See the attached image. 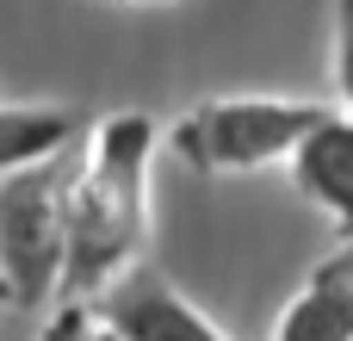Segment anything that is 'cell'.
Returning <instances> with one entry per match:
<instances>
[{"label": "cell", "mask_w": 353, "mask_h": 341, "mask_svg": "<svg viewBox=\"0 0 353 341\" xmlns=\"http://www.w3.org/2000/svg\"><path fill=\"white\" fill-rule=\"evenodd\" d=\"M155 118L112 112L87 130V149H68L62 186V304L99 298L124 267H137L149 242V162H155Z\"/></svg>", "instance_id": "cell-1"}, {"label": "cell", "mask_w": 353, "mask_h": 341, "mask_svg": "<svg viewBox=\"0 0 353 341\" xmlns=\"http://www.w3.org/2000/svg\"><path fill=\"white\" fill-rule=\"evenodd\" d=\"M323 106L285 99V93H230V99H199L168 124V149L192 174H261L285 168L292 143L316 124Z\"/></svg>", "instance_id": "cell-2"}, {"label": "cell", "mask_w": 353, "mask_h": 341, "mask_svg": "<svg viewBox=\"0 0 353 341\" xmlns=\"http://www.w3.org/2000/svg\"><path fill=\"white\" fill-rule=\"evenodd\" d=\"M74 149V143H68ZM68 149L0 174V298L37 311L56 298L62 280V186Z\"/></svg>", "instance_id": "cell-3"}, {"label": "cell", "mask_w": 353, "mask_h": 341, "mask_svg": "<svg viewBox=\"0 0 353 341\" xmlns=\"http://www.w3.org/2000/svg\"><path fill=\"white\" fill-rule=\"evenodd\" d=\"M93 304V317L112 329L118 341H230L168 273H155V267H124L99 298H87Z\"/></svg>", "instance_id": "cell-4"}, {"label": "cell", "mask_w": 353, "mask_h": 341, "mask_svg": "<svg viewBox=\"0 0 353 341\" xmlns=\"http://www.w3.org/2000/svg\"><path fill=\"white\" fill-rule=\"evenodd\" d=\"M285 174L304 205H316L335 236H353V118L347 112H316V124L292 143Z\"/></svg>", "instance_id": "cell-5"}, {"label": "cell", "mask_w": 353, "mask_h": 341, "mask_svg": "<svg viewBox=\"0 0 353 341\" xmlns=\"http://www.w3.org/2000/svg\"><path fill=\"white\" fill-rule=\"evenodd\" d=\"M273 341H353V286L316 267L298 286V298L279 311Z\"/></svg>", "instance_id": "cell-6"}, {"label": "cell", "mask_w": 353, "mask_h": 341, "mask_svg": "<svg viewBox=\"0 0 353 341\" xmlns=\"http://www.w3.org/2000/svg\"><path fill=\"white\" fill-rule=\"evenodd\" d=\"M81 137V118L68 106H0V174L31 168Z\"/></svg>", "instance_id": "cell-7"}, {"label": "cell", "mask_w": 353, "mask_h": 341, "mask_svg": "<svg viewBox=\"0 0 353 341\" xmlns=\"http://www.w3.org/2000/svg\"><path fill=\"white\" fill-rule=\"evenodd\" d=\"M329 75H335L341 112L353 118V0H335V62H329Z\"/></svg>", "instance_id": "cell-8"}, {"label": "cell", "mask_w": 353, "mask_h": 341, "mask_svg": "<svg viewBox=\"0 0 353 341\" xmlns=\"http://www.w3.org/2000/svg\"><path fill=\"white\" fill-rule=\"evenodd\" d=\"M43 341H118V335H112V329L93 317V304H62V311L50 317Z\"/></svg>", "instance_id": "cell-9"}, {"label": "cell", "mask_w": 353, "mask_h": 341, "mask_svg": "<svg viewBox=\"0 0 353 341\" xmlns=\"http://www.w3.org/2000/svg\"><path fill=\"white\" fill-rule=\"evenodd\" d=\"M323 273H335V280H347V286H353V236H341V249L323 261Z\"/></svg>", "instance_id": "cell-10"}, {"label": "cell", "mask_w": 353, "mask_h": 341, "mask_svg": "<svg viewBox=\"0 0 353 341\" xmlns=\"http://www.w3.org/2000/svg\"><path fill=\"white\" fill-rule=\"evenodd\" d=\"M112 6H168V0H112Z\"/></svg>", "instance_id": "cell-11"}]
</instances>
